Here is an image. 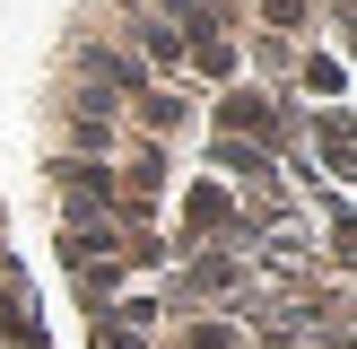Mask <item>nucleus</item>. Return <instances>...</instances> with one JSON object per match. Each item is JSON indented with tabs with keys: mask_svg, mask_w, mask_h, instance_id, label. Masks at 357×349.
Listing matches in <instances>:
<instances>
[{
	"mask_svg": "<svg viewBox=\"0 0 357 349\" xmlns=\"http://www.w3.org/2000/svg\"><path fill=\"white\" fill-rule=\"evenodd\" d=\"M349 0H87L35 140L87 349H349Z\"/></svg>",
	"mask_w": 357,
	"mask_h": 349,
	"instance_id": "nucleus-1",
	"label": "nucleus"
}]
</instances>
